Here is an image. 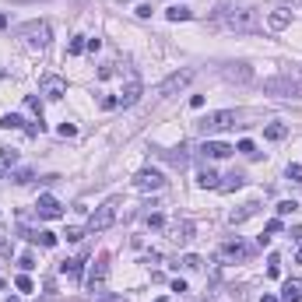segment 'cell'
I'll return each mask as SVG.
<instances>
[{
  "instance_id": "6da1fadb",
  "label": "cell",
  "mask_w": 302,
  "mask_h": 302,
  "mask_svg": "<svg viewBox=\"0 0 302 302\" xmlns=\"http://www.w3.org/2000/svg\"><path fill=\"white\" fill-rule=\"evenodd\" d=\"M221 21L232 32H260V14L253 7H229L221 14Z\"/></svg>"
},
{
  "instance_id": "7a4b0ae2",
  "label": "cell",
  "mask_w": 302,
  "mask_h": 302,
  "mask_svg": "<svg viewBox=\"0 0 302 302\" xmlns=\"http://www.w3.org/2000/svg\"><path fill=\"white\" fill-rule=\"evenodd\" d=\"M232 127H236V112H232V109L207 112V116L197 123V130H201L204 137H214V134H221V130H232Z\"/></svg>"
},
{
  "instance_id": "3957f363",
  "label": "cell",
  "mask_w": 302,
  "mask_h": 302,
  "mask_svg": "<svg viewBox=\"0 0 302 302\" xmlns=\"http://www.w3.org/2000/svg\"><path fill=\"white\" fill-rule=\"evenodd\" d=\"M116 214H120V197H109V201H105L102 207H95V214L88 218V232L95 236V232H105V229H112Z\"/></svg>"
},
{
  "instance_id": "277c9868",
  "label": "cell",
  "mask_w": 302,
  "mask_h": 302,
  "mask_svg": "<svg viewBox=\"0 0 302 302\" xmlns=\"http://www.w3.org/2000/svg\"><path fill=\"white\" fill-rule=\"evenodd\" d=\"M105 281H109V253H99V260L92 263V271H88V292L92 295H105Z\"/></svg>"
},
{
  "instance_id": "5b68a950",
  "label": "cell",
  "mask_w": 302,
  "mask_h": 302,
  "mask_svg": "<svg viewBox=\"0 0 302 302\" xmlns=\"http://www.w3.org/2000/svg\"><path fill=\"white\" fill-rule=\"evenodd\" d=\"M18 35L28 43V46H50V39H53V32H50V25L46 21H25L21 28H18Z\"/></svg>"
},
{
  "instance_id": "8992f818",
  "label": "cell",
  "mask_w": 302,
  "mask_h": 302,
  "mask_svg": "<svg viewBox=\"0 0 302 302\" xmlns=\"http://www.w3.org/2000/svg\"><path fill=\"white\" fill-rule=\"evenodd\" d=\"M194 78H197V70H194V67H183V70H176V74H169V78H165V81L158 85V95H162V99H169V95H176V92H183V88H186V85H190Z\"/></svg>"
},
{
  "instance_id": "52a82bcc",
  "label": "cell",
  "mask_w": 302,
  "mask_h": 302,
  "mask_svg": "<svg viewBox=\"0 0 302 302\" xmlns=\"http://www.w3.org/2000/svg\"><path fill=\"white\" fill-rule=\"evenodd\" d=\"M263 92H267V95H295V99H302V85L292 78V74H285V78H271V81H263Z\"/></svg>"
},
{
  "instance_id": "ba28073f",
  "label": "cell",
  "mask_w": 302,
  "mask_h": 302,
  "mask_svg": "<svg viewBox=\"0 0 302 302\" xmlns=\"http://www.w3.org/2000/svg\"><path fill=\"white\" fill-rule=\"evenodd\" d=\"M134 186H137V190H162V186H165V176L158 172V169H141L137 176H134Z\"/></svg>"
},
{
  "instance_id": "9c48e42d",
  "label": "cell",
  "mask_w": 302,
  "mask_h": 302,
  "mask_svg": "<svg viewBox=\"0 0 302 302\" xmlns=\"http://www.w3.org/2000/svg\"><path fill=\"white\" fill-rule=\"evenodd\" d=\"M39 92H43L46 99H53V102H56V99H63V95H67V81L60 78V74H46V78L39 81Z\"/></svg>"
},
{
  "instance_id": "30bf717a",
  "label": "cell",
  "mask_w": 302,
  "mask_h": 302,
  "mask_svg": "<svg viewBox=\"0 0 302 302\" xmlns=\"http://www.w3.org/2000/svg\"><path fill=\"white\" fill-rule=\"evenodd\" d=\"M35 211H39V218L53 221V218H63V204L53 197V194H43L39 201H35Z\"/></svg>"
},
{
  "instance_id": "8fae6325",
  "label": "cell",
  "mask_w": 302,
  "mask_h": 302,
  "mask_svg": "<svg viewBox=\"0 0 302 302\" xmlns=\"http://www.w3.org/2000/svg\"><path fill=\"white\" fill-rule=\"evenodd\" d=\"M197 151H201L204 158H211V162H214V158H229L236 148H232V144H225V141H211V137H204V144H201Z\"/></svg>"
},
{
  "instance_id": "7c38bea8",
  "label": "cell",
  "mask_w": 302,
  "mask_h": 302,
  "mask_svg": "<svg viewBox=\"0 0 302 302\" xmlns=\"http://www.w3.org/2000/svg\"><path fill=\"white\" fill-rule=\"evenodd\" d=\"M141 95H144L141 78H130V81L123 85V92H120V105H123V109H130V105H137V102H141Z\"/></svg>"
},
{
  "instance_id": "4fadbf2b",
  "label": "cell",
  "mask_w": 302,
  "mask_h": 302,
  "mask_svg": "<svg viewBox=\"0 0 302 302\" xmlns=\"http://www.w3.org/2000/svg\"><path fill=\"white\" fill-rule=\"evenodd\" d=\"M288 25H292V7H288V4H278V7H271V14H267V28L281 32V28H288Z\"/></svg>"
},
{
  "instance_id": "5bb4252c",
  "label": "cell",
  "mask_w": 302,
  "mask_h": 302,
  "mask_svg": "<svg viewBox=\"0 0 302 302\" xmlns=\"http://www.w3.org/2000/svg\"><path fill=\"white\" fill-rule=\"evenodd\" d=\"M221 74H225V81H236V85L253 81V67H250V63H229Z\"/></svg>"
},
{
  "instance_id": "9a60e30c",
  "label": "cell",
  "mask_w": 302,
  "mask_h": 302,
  "mask_svg": "<svg viewBox=\"0 0 302 302\" xmlns=\"http://www.w3.org/2000/svg\"><path fill=\"white\" fill-rule=\"evenodd\" d=\"M221 260H232V263L239 260V263H243V260H250V246H246L243 239H232V243H225V246H221Z\"/></svg>"
},
{
  "instance_id": "2e32d148",
  "label": "cell",
  "mask_w": 302,
  "mask_h": 302,
  "mask_svg": "<svg viewBox=\"0 0 302 302\" xmlns=\"http://www.w3.org/2000/svg\"><path fill=\"white\" fill-rule=\"evenodd\" d=\"M172 243L176 246H186V243H190L194 239V221H172Z\"/></svg>"
},
{
  "instance_id": "e0dca14e",
  "label": "cell",
  "mask_w": 302,
  "mask_h": 302,
  "mask_svg": "<svg viewBox=\"0 0 302 302\" xmlns=\"http://www.w3.org/2000/svg\"><path fill=\"white\" fill-rule=\"evenodd\" d=\"M281 302H302V281L299 278H288L285 285H281V295H278Z\"/></svg>"
},
{
  "instance_id": "ac0fdd59",
  "label": "cell",
  "mask_w": 302,
  "mask_h": 302,
  "mask_svg": "<svg viewBox=\"0 0 302 302\" xmlns=\"http://www.w3.org/2000/svg\"><path fill=\"white\" fill-rule=\"evenodd\" d=\"M243 183H246V176H243V172H229L225 179H218V190H221V194H232V190H239Z\"/></svg>"
},
{
  "instance_id": "d6986e66",
  "label": "cell",
  "mask_w": 302,
  "mask_h": 302,
  "mask_svg": "<svg viewBox=\"0 0 302 302\" xmlns=\"http://www.w3.org/2000/svg\"><path fill=\"white\" fill-rule=\"evenodd\" d=\"M256 211H260V204H256V201H250V204H243L239 211H232V214H229V221H232V225H243V221H246V218H253Z\"/></svg>"
},
{
  "instance_id": "ffe728a7",
  "label": "cell",
  "mask_w": 302,
  "mask_h": 302,
  "mask_svg": "<svg viewBox=\"0 0 302 302\" xmlns=\"http://www.w3.org/2000/svg\"><path fill=\"white\" fill-rule=\"evenodd\" d=\"M14 165H18V151L14 148H4V151H0V176H11Z\"/></svg>"
},
{
  "instance_id": "44dd1931",
  "label": "cell",
  "mask_w": 302,
  "mask_h": 302,
  "mask_svg": "<svg viewBox=\"0 0 302 302\" xmlns=\"http://www.w3.org/2000/svg\"><path fill=\"white\" fill-rule=\"evenodd\" d=\"M165 18H169V21H190L194 11L186 7V4H169V7H165Z\"/></svg>"
},
{
  "instance_id": "7402d4cb",
  "label": "cell",
  "mask_w": 302,
  "mask_h": 302,
  "mask_svg": "<svg viewBox=\"0 0 302 302\" xmlns=\"http://www.w3.org/2000/svg\"><path fill=\"white\" fill-rule=\"evenodd\" d=\"M197 186H204V190H218V172L207 165V169H201L197 172Z\"/></svg>"
},
{
  "instance_id": "603a6c76",
  "label": "cell",
  "mask_w": 302,
  "mask_h": 302,
  "mask_svg": "<svg viewBox=\"0 0 302 302\" xmlns=\"http://www.w3.org/2000/svg\"><path fill=\"white\" fill-rule=\"evenodd\" d=\"M165 162H172L176 169H186V162H190V155H186V148H172V151H162Z\"/></svg>"
},
{
  "instance_id": "cb8c5ba5",
  "label": "cell",
  "mask_w": 302,
  "mask_h": 302,
  "mask_svg": "<svg viewBox=\"0 0 302 302\" xmlns=\"http://www.w3.org/2000/svg\"><path fill=\"white\" fill-rule=\"evenodd\" d=\"M81 263H85L81 256H74V260H63V263H60V274H67V278H74V281H78V278H81Z\"/></svg>"
},
{
  "instance_id": "d4e9b609",
  "label": "cell",
  "mask_w": 302,
  "mask_h": 302,
  "mask_svg": "<svg viewBox=\"0 0 302 302\" xmlns=\"http://www.w3.org/2000/svg\"><path fill=\"white\" fill-rule=\"evenodd\" d=\"M263 137H267V141H285L288 137V127L285 123H267V127H263Z\"/></svg>"
},
{
  "instance_id": "484cf974",
  "label": "cell",
  "mask_w": 302,
  "mask_h": 302,
  "mask_svg": "<svg viewBox=\"0 0 302 302\" xmlns=\"http://www.w3.org/2000/svg\"><path fill=\"white\" fill-rule=\"evenodd\" d=\"M0 127L4 130H25V120L18 116V112H4V116H0Z\"/></svg>"
},
{
  "instance_id": "4316f807",
  "label": "cell",
  "mask_w": 302,
  "mask_h": 302,
  "mask_svg": "<svg viewBox=\"0 0 302 302\" xmlns=\"http://www.w3.org/2000/svg\"><path fill=\"white\" fill-rule=\"evenodd\" d=\"M85 43H88L85 35H74V39L67 43V53H70V56H81V53H85Z\"/></svg>"
},
{
  "instance_id": "83f0119b",
  "label": "cell",
  "mask_w": 302,
  "mask_h": 302,
  "mask_svg": "<svg viewBox=\"0 0 302 302\" xmlns=\"http://www.w3.org/2000/svg\"><path fill=\"white\" fill-rule=\"evenodd\" d=\"M25 109L32 112V116H35V120H43V102H39V99H35V95H25Z\"/></svg>"
},
{
  "instance_id": "f1b7e54d",
  "label": "cell",
  "mask_w": 302,
  "mask_h": 302,
  "mask_svg": "<svg viewBox=\"0 0 302 302\" xmlns=\"http://www.w3.org/2000/svg\"><path fill=\"white\" fill-rule=\"evenodd\" d=\"M179 263H183V267H186V271H201V263H204V260H201L197 253H186V256H183Z\"/></svg>"
},
{
  "instance_id": "f546056e",
  "label": "cell",
  "mask_w": 302,
  "mask_h": 302,
  "mask_svg": "<svg viewBox=\"0 0 302 302\" xmlns=\"http://www.w3.org/2000/svg\"><path fill=\"white\" fill-rule=\"evenodd\" d=\"M267 274L271 278H281V256L278 253H271V260H267Z\"/></svg>"
},
{
  "instance_id": "4dcf8cb0",
  "label": "cell",
  "mask_w": 302,
  "mask_h": 302,
  "mask_svg": "<svg viewBox=\"0 0 302 302\" xmlns=\"http://www.w3.org/2000/svg\"><path fill=\"white\" fill-rule=\"evenodd\" d=\"M14 288H18V292H35V285H32L28 274H18V278H14Z\"/></svg>"
},
{
  "instance_id": "1f68e13d",
  "label": "cell",
  "mask_w": 302,
  "mask_h": 302,
  "mask_svg": "<svg viewBox=\"0 0 302 302\" xmlns=\"http://www.w3.org/2000/svg\"><path fill=\"white\" fill-rule=\"evenodd\" d=\"M35 243H43L46 250H53V246H56V232H39V236H35Z\"/></svg>"
},
{
  "instance_id": "d6a6232c",
  "label": "cell",
  "mask_w": 302,
  "mask_h": 302,
  "mask_svg": "<svg viewBox=\"0 0 302 302\" xmlns=\"http://www.w3.org/2000/svg\"><path fill=\"white\" fill-rule=\"evenodd\" d=\"M63 236H67V243H81V239H85V229H78V225H70V229H67Z\"/></svg>"
},
{
  "instance_id": "836d02e7",
  "label": "cell",
  "mask_w": 302,
  "mask_h": 302,
  "mask_svg": "<svg viewBox=\"0 0 302 302\" xmlns=\"http://www.w3.org/2000/svg\"><path fill=\"white\" fill-rule=\"evenodd\" d=\"M295 211H299L295 201H281V204H278V214H281V218H288V214H295Z\"/></svg>"
},
{
  "instance_id": "e575fe53",
  "label": "cell",
  "mask_w": 302,
  "mask_h": 302,
  "mask_svg": "<svg viewBox=\"0 0 302 302\" xmlns=\"http://www.w3.org/2000/svg\"><path fill=\"white\" fill-rule=\"evenodd\" d=\"M285 229V225H281V218H274V221H267V225H263V236H278Z\"/></svg>"
},
{
  "instance_id": "d590c367",
  "label": "cell",
  "mask_w": 302,
  "mask_h": 302,
  "mask_svg": "<svg viewBox=\"0 0 302 302\" xmlns=\"http://www.w3.org/2000/svg\"><path fill=\"white\" fill-rule=\"evenodd\" d=\"M18 263H21V271H32V267H35V253H21Z\"/></svg>"
},
{
  "instance_id": "8d00e7d4",
  "label": "cell",
  "mask_w": 302,
  "mask_h": 302,
  "mask_svg": "<svg viewBox=\"0 0 302 302\" xmlns=\"http://www.w3.org/2000/svg\"><path fill=\"white\" fill-rule=\"evenodd\" d=\"M288 179H292V183H302V165H299V162L288 165Z\"/></svg>"
},
{
  "instance_id": "74e56055",
  "label": "cell",
  "mask_w": 302,
  "mask_h": 302,
  "mask_svg": "<svg viewBox=\"0 0 302 302\" xmlns=\"http://www.w3.org/2000/svg\"><path fill=\"white\" fill-rule=\"evenodd\" d=\"M236 151H243V155H256V144H253V141H239Z\"/></svg>"
},
{
  "instance_id": "f35d334b",
  "label": "cell",
  "mask_w": 302,
  "mask_h": 302,
  "mask_svg": "<svg viewBox=\"0 0 302 302\" xmlns=\"http://www.w3.org/2000/svg\"><path fill=\"white\" fill-rule=\"evenodd\" d=\"M56 134H60V137H74V134H78V127H74V123H60Z\"/></svg>"
},
{
  "instance_id": "ab89813d",
  "label": "cell",
  "mask_w": 302,
  "mask_h": 302,
  "mask_svg": "<svg viewBox=\"0 0 302 302\" xmlns=\"http://www.w3.org/2000/svg\"><path fill=\"white\" fill-rule=\"evenodd\" d=\"M162 225H165L162 214H148V229H162Z\"/></svg>"
},
{
  "instance_id": "60d3db41",
  "label": "cell",
  "mask_w": 302,
  "mask_h": 302,
  "mask_svg": "<svg viewBox=\"0 0 302 302\" xmlns=\"http://www.w3.org/2000/svg\"><path fill=\"white\" fill-rule=\"evenodd\" d=\"M151 11H155L151 4H137V7H134V14H137V18H151Z\"/></svg>"
},
{
  "instance_id": "b9f144b4",
  "label": "cell",
  "mask_w": 302,
  "mask_h": 302,
  "mask_svg": "<svg viewBox=\"0 0 302 302\" xmlns=\"http://www.w3.org/2000/svg\"><path fill=\"white\" fill-rule=\"evenodd\" d=\"M11 179H14V183H28V179H32V169H21V172H14Z\"/></svg>"
},
{
  "instance_id": "7bdbcfd3",
  "label": "cell",
  "mask_w": 302,
  "mask_h": 302,
  "mask_svg": "<svg viewBox=\"0 0 302 302\" xmlns=\"http://www.w3.org/2000/svg\"><path fill=\"white\" fill-rule=\"evenodd\" d=\"M116 105H120L116 95H105V99H102V109H116Z\"/></svg>"
},
{
  "instance_id": "ee69618b",
  "label": "cell",
  "mask_w": 302,
  "mask_h": 302,
  "mask_svg": "<svg viewBox=\"0 0 302 302\" xmlns=\"http://www.w3.org/2000/svg\"><path fill=\"white\" fill-rule=\"evenodd\" d=\"M260 302H281L278 295H260Z\"/></svg>"
},
{
  "instance_id": "f6af8a7d",
  "label": "cell",
  "mask_w": 302,
  "mask_h": 302,
  "mask_svg": "<svg viewBox=\"0 0 302 302\" xmlns=\"http://www.w3.org/2000/svg\"><path fill=\"white\" fill-rule=\"evenodd\" d=\"M288 7H292V11H295V7L302 11V0H288Z\"/></svg>"
},
{
  "instance_id": "bcb514c9",
  "label": "cell",
  "mask_w": 302,
  "mask_h": 302,
  "mask_svg": "<svg viewBox=\"0 0 302 302\" xmlns=\"http://www.w3.org/2000/svg\"><path fill=\"white\" fill-rule=\"evenodd\" d=\"M7 28V14H0V32H4Z\"/></svg>"
},
{
  "instance_id": "7dc6e473",
  "label": "cell",
  "mask_w": 302,
  "mask_h": 302,
  "mask_svg": "<svg viewBox=\"0 0 302 302\" xmlns=\"http://www.w3.org/2000/svg\"><path fill=\"white\" fill-rule=\"evenodd\" d=\"M299 263H302V246H299Z\"/></svg>"
},
{
  "instance_id": "c3c4849f",
  "label": "cell",
  "mask_w": 302,
  "mask_h": 302,
  "mask_svg": "<svg viewBox=\"0 0 302 302\" xmlns=\"http://www.w3.org/2000/svg\"><path fill=\"white\" fill-rule=\"evenodd\" d=\"M4 285H7V281H4V278H0V288H4Z\"/></svg>"
},
{
  "instance_id": "681fc988",
  "label": "cell",
  "mask_w": 302,
  "mask_h": 302,
  "mask_svg": "<svg viewBox=\"0 0 302 302\" xmlns=\"http://www.w3.org/2000/svg\"><path fill=\"white\" fill-rule=\"evenodd\" d=\"M7 302H18V299H7Z\"/></svg>"
},
{
  "instance_id": "f907efd6",
  "label": "cell",
  "mask_w": 302,
  "mask_h": 302,
  "mask_svg": "<svg viewBox=\"0 0 302 302\" xmlns=\"http://www.w3.org/2000/svg\"><path fill=\"white\" fill-rule=\"evenodd\" d=\"M0 246H4V239H0Z\"/></svg>"
}]
</instances>
